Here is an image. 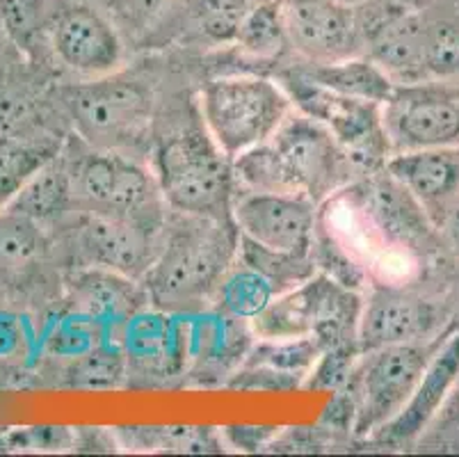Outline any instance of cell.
Instances as JSON below:
<instances>
[{
  "mask_svg": "<svg viewBox=\"0 0 459 457\" xmlns=\"http://www.w3.org/2000/svg\"><path fill=\"white\" fill-rule=\"evenodd\" d=\"M233 220H208L174 211L160 250L142 277L149 302L162 313H192L217 295L238 254Z\"/></svg>",
  "mask_w": 459,
  "mask_h": 457,
  "instance_id": "6da1fadb",
  "label": "cell"
},
{
  "mask_svg": "<svg viewBox=\"0 0 459 457\" xmlns=\"http://www.w3.org/2000/svg\"><path fill=\"white\" fill-rule=\"evenodd\" d=\"M153 176L167 207L208 220H233L238 181L233 158L204 128H183L158 142Z\"/></svg>",
  "mask_w": 459,
  "mask_h": 457,
  "instance_id": "7a4b0ae2",
  "label": "cell"
},
{
  "mask_svg": "<svg viewBox=\"0 0 459 457\" xmlns=\"http://www.w3.org/2000/svg\"><path fill=\"white\" fill-rule=\"evenodd\" d=\"M81 142L131 158L152 131L153 99L144 83L124 74L99 75L57 92Z\"/></svg>",
  "mask_w": 459,
  "mask_h": 457,
  "instance_id": "3957f363",
  "label": "cell"
},
{
  "mask_svg": "<svg viewBox=\"0 0 459 457\" xmlns=\"http://www.w3.org/2000/svg\"><path fill=\"white\" fill-rule=\"evenodd\" d=\"M290 106L283 87L261 75H224L202 90L204 126L229 158L268 142Z\"/></svg>",
  "mask_w": 459,
  "mask_h": 457,
  "instance_id": "277c9868",
  "label": "cell"
},
{
  "mask_svg": "<svg viewBox=\"0 0 459 457\" xmlns=\"http://www.w3.org/2000/svg\"><path fill=\"white\" fill-rule=\"evenodd\" d=\"M277 81L302 115L323 124L336 137L357 179L386 167L394 149L384 131L382 103L338 94L316 85L295 69L279 71Z\"/></svg>",
  "mask_w": 459,
  "mask_h": 457,
  "instance_id": "5b68a950",
  "label": "cell"
},
{
  "mask_svg": "<svg viewBox=\"0 0 459 457\" xmlns=\"http://www.w3.org/2000/svg\"><path fill=\"white\" fill-rule=\"evenodd\" d=\"M448 330L428 341L395 343L361 352V362L350 371L354 433L373 437L398 417Z\"/></svg>",
  "mask_w": 459,
  "mask_h": 457,
  "instance_id": "8992f818",
  "label": "cell"
},
{
  "mask_svg": "<svg viewBox=\"0 0 459 457\" xmlns=\"http://www.w3.org/2000/svg\"><path fill=\"white\" fill-rule=\"evenodd\" d=\"M69 156V154H66ZM74 204L82 213H112L152 222H167V201L156 176L133 158L115 151L91 149L69 156Z\"/></svg>",
  "mask_w": 459,
  "mask_h": 457,
  "instance_id": "52a82bcc",
  "label": "cell"
},
{
  "mask_svg": "<svg viewBox=\"0 0 459 457\" xmlns=\"http://www.w3.org/2000/svg\"><path fill=\"white\" fill-rule=\"evenodd\" d=\"M361 304L350 288L332 277H316L293 293L273 302L258 318L256 332L265 338H302L316 334V341L329 347L350 346L348 334L359 327Z\"/></svg>",
  "mask_w": 459,
  "mask_h": 457,
  "instance_id": "ba28073f",
  "label": "cell"
},
{
  "mask_svg": "<svg viewBox=\"0 0 459 457\" xmlns=\"http://www.w3.org/2000/svg\"><path fill=\"white\" fill-rule=\"evenodd\" d=\"M382 121L394 154L459 146V92L432 83L395 85L382 103Z\"/></svg>",
  "mask_w": 459,
  "mask_h": 457,
  "instance_id": "9c48e42d",
  "label": "cell"
},
{
  "mask_svg": "<svg viewBox=\"0 0 459 457\" xmlns=\"http://www.w3.org/2000/svg\"><path fill=\"white\" fill-rule=\"evenodd\" d=\"M450 327L448 307L416 288L379 284L361 304L357 327L359 352L395 343L428 341Z\"/></svg>",
  "mask_w": 459,
  "mask_h": 457,
  "instance_id": "30bf717a",
  "label": "cell"
},
{
  "mask_svg": "<svg viewBox=\"0 0 459 457\" xmlns=\"http://www.w3.org/2000/svg\"><path fill=\"white\" fill-rule=\"evenodd\" d=\"M270 142L281 156L288 174L293 176L299 195L308 197L316 204L341 186L357 181L352 165L336 137L323 124L302 112L288 115Z\"/></svg>",
  "mask_w": 459,
  "mask_h": 457,
  "instance_id": "8fae6325",
  "label": "cell"
},
{
  "mask_svg": "<svg viewBox=\"0 0 459 457\" xmlns=\"http://www.w3.org/2000/svg\"><path fill=\"white\" fill-rule=\"evenodd\" d=\"M348 192L384 242L423 257L441 245L439 229L423 204L386 167L352 181Z\"/></svg>",
  "mask_w": 459,
  "mask_h": 457,
  "instance_id": "7c38bea8",
  "label": "cell"
},
{
  "mask_svg": "<svg viewBox=\"0 0 459 457\" xmlns=\"http://www.w3.org/2000/svg\"><path fill=\"white\" fill-rule=\"evenodd\" d=\"M165 222L112 213H82L76 251L85 268H103L140 279L160 250Z\"/></svg>",
  "mask_w": 459,
  "mask_h": 457,
  "instance_id": "4fadbf2b",
  "label": "cell"
},
{
  "mask_svg": "<svg viewBox=\"0 0 459 457\" xmlns=\"http://www.w3.org/2000/svg\"><path fill=\"white\" fill-rule=\"evenodd\" d=\"M288 44L307 62L364 56L357 7L338 0H281Z\"/></svg>",
  "mask_w": 459,
  "mask_h": 457,
  "instance_id": "5bb4252c",
  "label": "cell"
},
{
  "mask_svg": "<svg viewBox=\"0 0 459 457\" xmlns=\"http://www.w3.org/2000/svg\"><path fill=\"white\" fill-rule=\"evenodd\" d=\"M316 201L304 195L245 192L236 197L233 222L240 236L274 251L311 254L316 238Z\"/></svg>",
  "mask_w": 459,
  "mask_h": 457,
  "instance_id": "9a60e30c",
  "label": "cell"
},
{
  "mask_svg": "<svg viewBox=\"0 0 459 457\" xmlns=\"http://www.w3.org/2000/svg\"><path fill=\"white\" fill-rule=\"evenodd\" d=\"M51 53L74 74L99 78L122 65L124 46L101 10L82 0H66L53 23Z\"/></svg>",
  "mask_w": 459,
  "mask_h": 457,
  "instance_id": "2e32d148",
  "label": "cell"
},
{
  "mask_svg": "<svg viewBox=\"0 0 459 457\" xmlns=\"http://www.w3.org/2000/svg\"><path fill=\"white\" fill-rule=\"evenodd\" d=\"M258 0H172L147 28V44L217 48L236 41Z\"/></svg>",
  "mask_w": 459,
  "mask_h": 457,
  "instance_id": "e0dca14e",
  "label": "cell"
},
{
  "mask_svg": "<svg viewBox=\"0 0 459 457\" xmlns=\"http://www.w3.org/2000/svg\"><path fill=\"white\" fill-rule=\"evenodd\" d=\"M459 382V330L450 327L439 350L434 352L425 368L423 377L416 384L414 393L409 396L407 405L400 409L398 417L375 433L373 437L389 446H414L425 427L429 426L446 398Z\"/></svg>",
  "mask_w": 459,
  "mask_h": 457,
  "instance_id": "ac0fdd59",
  "label": "cell"
},
{
  "mask_svg": "<svg viewBox=\"0 0 459 457\" xmlns=\"http://www.w3.org/2000/svg\"><path fill=\"white\" fill-rule=\"evenodd\" d=\"M386 171L423 204L434 224L459 201V146L400 151Z\"/></svg>",
  "mask_w": 459,
  "mask_h": 457,
  "instance_id": "d6986e66",
  "label": "cell"
},
{
  "mask_svg": "<svg viewBox=\"0 0 459 457\" xmlns=\"http://www.w3.org/2000/svg\"><path fill=\"white\" fill-rule=\"evenodd\" d=\"M149 302L140 279L103 270L82 268L69 279L71 313L103 325H126Z\"/></svg>",
  "mask_w": 459,
  "mask_h": 457,
  "instance_id": "ffe728a7",
  "label": "cell"
},
{
  "mask_svg": "<svg viewBox=\"0 0 459 457\" xmlns=\"http://www.w3.org/2000/svg\"><path fill=\"white\" fill-rule=\"evenodd\" d=\"M71 207L76 204H74L69 156L60 149L21 186V190L7 201L5 208L41 224V222L62 217Z\"/></svg>",
  "mask_w": 459,
  "mask_h": 457,
  "instance_id": "44dd1931",
  "label": "cell"
},
{
  "mask_svg": "<svg viewBox=\"0 0 459 457\" xmlns=\"http://www.w3.org/2000/svg\"><path fill=\"white\" fill-rule=\"evenodd\" d=\"M293 69L316 85H323L343 96H352V99L386 103L395 90V83L368 56H354L333 62H304Z\"/></svg>",
  "mask_w": 459,
  "mask_h": 457,
  "instance_id": "7402d4cb",
  "label": "cell"
},
{
  "mask_svg": "<svg viewBox=\"0 0 459 457\" xmlns=\"http://www.w3.org/2000/svg\"><path fill=\"white\" fill-rule=\"evenodd\" d=\"M66 0H0L3 23L10 41L21 53L51 48V31Z\"/></svg>",
  "mask_w": 459,
  "mask_h": 457,
  "instance_id": "603a6c76",
  "label": "cell"
},
{
  "mask_svg": "<svg viewBox=\"0 0 459 457\" xmlns=\"http://www.w3.org/2000/svg\"><path fill=\"white\" fill-rule=\"evenodd\" d=\"M236 48L256 60H277L290 48L281 0H258L236 35Z\"/></svg>",
  "mask_w": 459,
  "mask_h": 457,
  "instance_id": "cb8c5ba5",
  "label": "cell"
},
{
  "mask_svg": "<svg viewBox=\"0 0 459 457\" xmlns=\"http://www.w3.org/2000/svg\"><path fill=\"white\" fill-rule=\"evenodd\" d=\"M215 297L227 318L254 321L273 304L279 293L261 272L245 263H238V268H229Z\"/></svg>",
  "mask_w": 459,
  "mask_h": 457,
  "instance_id": "d4e9b609",
  "label": "cell"
},
{
  "mask_svg": "<svg viewBox=\"0 0 459 457\" xmlns=\"http://www.w3.org/2000/svg\"><path fill=\"white\" fill-rule=\"evenodd\" d=\"M238 261L261 272L277 288L279 295L302 286L316 275V268H318L311 254L274 251L245 236H240V241H238Z\"/></svg>",
  "mask_w": 459,
  "mask_h": 457,
  "instance_id": "484cf974",
  "label": "cell"
},
{
  "mask_svg": "<svg viewBox=\"0 0 459 457\" xmlns=\"http://www.w3.org/2000/svg\"><path fill=\"white\" fill-rule=\"evenodd\" d=\"M60 149V142L21 140L0 133V208Z\"/></svg>",
  "mask_w": 459,
  "mask_h": 457,
  "instance_id": "4316f807",
  "label": "cell"
},
{
  "mask_svg": "<svg viewBox=\"0 0 459 457\" xmlns=\"http://www.w3.org/2000/svg\"><path fill=\"white\" fill-rule=\"evenodd\" d=\"M46 247L39 222L0 208V275H16L37 261Z\"/></svg>",
  "mask_w": 459,
  "mask_h": 457,
  "instance_id": "83f0119b",
  "label": "cell"
},
{
  "mask_svg": "<svg viewBox=\"0 0 459 457\" xmlns=\"http://www.w3.org/2000/svg\"><path fill=\"white\" fill-rule=\"evenodd\" d=\"M128 373V359L119 347L96 343L90 350L76 355L71 366V384L90 391L117 389Z\"/></svg>",
  "mask_w": 459,
  "mask_h": 457,
  "instance_id": "f1b7e54d",
  "label": "cell"
},
{
  "mask_svg": "<svg viewBox=\"0 0 459 457\" xmlns=\"http://www.w3.org/2000/svg\"><path fill=\"white\" fill-rule=\"evenodd\" d=\"M425 75H459V21L425 19Z\"/></svg>",
  "mask_w": 459,
  "mask_h": 457,
  "instance_id": "f546056e",
  "label": "cell"
},
{
  "mask_svg": "<svg viewBox=\"0 0 459 457\" xmlns=\"http://www.w3.org/2000/svg\"><path fill=\"white\" fill-rule=\"evenodd\" d=\"M425 453H453L459 455V382L446 398L437 417L429 421L414 444Z\"/></svg>",
  "mask_w": 459,
  "mask_h": 457,
  "instance_id": "4dcf8cb0",
  "label": "cell"
},
{
  "mask_svg": "<svg viewBox=\"0 0 459 457\" xmlns=\"http://www.w3.org/2000/svg\"><path fill=\"white\" fill-rule=\"evenodd\" d=\"M169 3H172V0H124V10H126V14L131 16L133 21H137V23L147 31L149 25H152V21L156 19Z\"/></svg>",
  "mask_w": 459,
  "mask_h": 457,
  "instance_id": "1f68e13d",
  "label": "cell"
},
{
  "mask_svg": "<svg viewBox=\"0 0 459 457\" xmlns=\"http://www.w3.org/2000/svg\"><path fill=\"white\" fill-rule=\"evenodd\" d=\"M439 229V236H441V245L448 247L453 251L455 257L459 259V201L441 217V222L437 224Z\"/></svg>",
  "mask_w": 459,
  "mask_h": 457,
  "instance_id": "d6a6232c",
  "label": "cell"
},
{
  "mask_svg": "<svg viewBox=\"0 0 459 457\" xmlns=\"http://www.w3.org/2000/svg\"><path fill=\"white\" fill-rule=\"evenodd\" d=\"M395 3L411 12H428L432 10V7L439 5L441 0H395Z\"/></svg>",
  "mask_w": 459,
  "mask_h": 457,
  "instance_id": "836d02e7",
  "label": "cell"
},
{
  "mask_svg": "<svg viewBox=\"0 0 459 457\" xmlns=\"http://www.w3.org/2000/svg\"><path fill=\"white\" fill-rule=\"evenodd\" d=\"M448 313H450V327L453 330H459V291L455 295V300L448 304Z\"/></svg>",
  "mask_w": 459,
  "mask_h": 457,
  "instance_id": "e575fe53",
  "label": "cell"
},
{
  "mask_svg": "<svg viewBox=\"0 0 459 457\" xmlns=\"http://www.w3.org/2000/svg\"><path fill=\"white\" fill-rule=\"evenodd\" d=\"M5 46H14L10 41V37H7V31H5V23H3V12H0V53H3V48Z\"/></svg>",
  "mask_w": 459,
  "mask_h": 457,
  "instance_id": "d590c367",
  "label": "cell"
},
{
  "mask_svg": "<svg viewBox=\"0 0 459 457\" xmlns=\"http://www.w3.org/2000/svg\"><path fill=\"white\" fill-rule=\"evenodd\" d=\"M338 3H343V5L348 7H359V5H364L366 0H338Z\"/></svg>",
  "mask_w": 459,
  "mask_h": 457,
  "instance_id": "8d00e7d4",
  "label": "cell"
}]
</instances>
